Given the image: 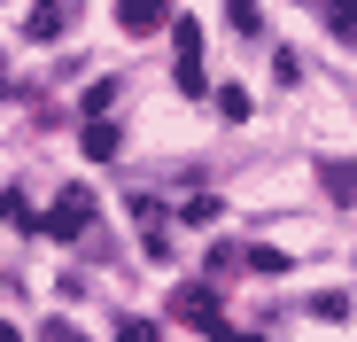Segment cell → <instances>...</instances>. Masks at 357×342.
Returning a JSON list of instances; mask_svg holds the SVG:
<instances>
[{"mask_svg":"<svg viewBox=\"0 0 357 342\" xmlns=\"http://www.w3.org/2000/svg\"><path fill=\"white\" fill-rule=\"evenodd\" d=\"M93 225V187H63L47 202V218H39V234H54V241H78Z\"/></svg>","mask_w":357,"mask_h":342,"instance_id":"6da1fadb","label":"cell"},{"mask_svg":"<svg viewBox=\"0 0 357 342\" xmlns=\"http://www.w3.org/2000/svg\"><path fill=\"white\" fill-rule=\"evenodd\" d=\"M171 47H178V86H187V94H202V31H195L187 16L171 24Z\"/></svg>","mask_w":357,"mask_h":342,"instance_id":"7a4b0ae2","label":"cell"},{"mask_svg":"<svg viewBox=\"0 0 357 342\" xmlns=\"http://www.w3.org/2000/svg\"><path fill=\"white\" fill-rule=\"evenodd\" d=\"M178 319H187V327H210V334H218V288H178Z\"/></svg>","mask_w":357,"mask_h":342,"instance_id":"3957f363","label":"cell"},{"mask_svg":"<svg viewBox=\"0 0 357 342\" xmlns=\"http://www.w3.org/2000/svg\"><path fill=\"white\" fill-rule=\"evenodd\" d=\"M116 24H125V31H155L163 24V0H116Z\"/></svg>","mask_w":357,"mask_h":342,"instance_id":"277c9868","label":"cell"},{"mask_svg":"<svg viewBox=\"0 0 357 342\" xmlns=\"http://www.w3.org/2000/svg\"><path fill=\"white\" fill-rule=\"evenodd\" d=\"M319 16H326V31L357 39V0H319Z\"/></svg>","mask_w":357,"mask_h":342,"instance_id":"5b68a950","label":"cell"},{"mask_svg":"<svg viewBox=\"0 0 357 342\" xmlns=\"http://www.w3.org/2000/svg\"><path fill=\"white\" fill-rule=\"evenodd\" d=\"M218 109H225L233 125H241V117H249V94H241V86H218Z\"/></svg>","mask_w":357,"mask_h":342,"instance_id":"8992f818","label":"cell"},{"mask_svg":"<svg viewBox=\"0 0 357 342\" xmlns=\"http://www.w3.org/2000/svg\"><path fill=\"white\" fill-rule=\"evenodd\" d=\"M31 39H47V31H63V8H31V24H24Z\"/></svg>","mask_w":357,"mask_h":342,"instance_id":"52a82bcc","label":"cell"},{"mask_svg":"<svg viewBox=\"0 0 357 342\" xmlns=\"http://www.w3.org/2000/svg\"><path fill=\"white\" fill-rule=\"evenodd\" d=\"M109 148H116V133H109V125L93 117V125H86V156H109Z\"/></svg>","mask_w":357,"mask_h":342,"instance_id":"ba28073f","label":"cell"},{"mask_svg":"<svg viewBox=\"0 0 357 342\" xmlns=\"http://www.w3.org/2000/svg\"><path fill=\"white\" fill-rule=\"evenodd\" d=\"M116 342H155V327H148V319H125V327H116Z\"/></svg>","mask_w":357,"mask_h":342,"instance_id":"9c48e42d","label":"cell"},{"mask_svg":"<svg viewBox=\"0 0 357 342\" xmlns=\"http://www.w3.org/2000/svg\"><path fill=\"white\" fill-rule=\"evenodd\" d=\"M210 342H264V334H225V327H218V334H210Z\"/></svg>","mask_w":357,"mask_h":342,"instance_id":"30bf717a","label":"cell"},{"mask_svg":"<svg viewBox=\"0 0 357 342\" xmlns=\"http://www.w3.org/2000/svg\"><path fill=\"white\" fill-rule=\"evenodd\" d=\"M0 342H16V334H8V327H0Z\"/></svg>","mask_w":357,"mask_h":342,"instance_id":"8fae6325","label":"cell"}]
</instances>
